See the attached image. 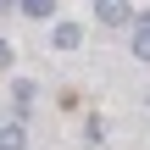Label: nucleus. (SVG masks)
Returning a JSON list of instances; mask_svg holds the SVG:
<instances>
[{"label":"nucleus","instance_id":"obj_3","mask_svg":"<svg viewBox=\"0 0 150 150\" xmlns=\"http://www.w3.org/2000/svg\"><path fill=\"white\" fill-rule=\"evenodd\" d=\"M22 145H28L22 122H6V128H0V150H22Z\"/></svg>","mask_w":150,"mask_h":150},{"label":"nucleus","instance_id":"obj_4","mask_svg":"<svg viewBox=\"0 0 150 150\" xmlns=\"http://www.w3.org/2000/svg\"><path fill=\"white\" fill-rule=\"evenodd\" d=\"M56 45H61V50H72V45H83V33H78L72 22H61V28H56Z\"/></svg>","mask_w":150,"mask_h":150},{"label":"nucleus","instance_id":"obj_1","mask_svg":"<svg viewBox=\"0 0 150 150\" xmlns=\"http://www.w3.org/2000/svg\"><path fill=\"white\" fill-rule=\"evenodd\" d=\"M128 45H134V56H139V61H150V11L128 22Z\"/></svg>","mask_w":150,"mask_h":150},{"label":"nucleus","instance_id":"obj_5","mask_svg":"<svg viewBox=\"0 0 150 150\" xmlns=\"http://www.w3.org/2000/svg\"><path fill=\"white\" fill-rule=\"evenodd\" d=\"M17 11H28V17H50L56 0H17Z\"/></svg>","mask_w":150,"mask_h":150},{"label":"nucleus","instance_id":"obj_7","mask_svg":"<svg viewBox=\"0 0 150 150\" xmlns=\"http://www.w3.org/2000/svg\"><path fill=\"white\" fill-rule=\"evenodd\" d=\"M11 6H17V0H0V11H11Z\"/></svg>","mask_w":150,"mask_h":150},{"label":"nucleus","instance_id":"obj_6","mask_svg":"<svg viewBox=\"0 0 150 150\" xmlns=\"http://www.w3.org/2000/svg\"><path fill=\"white\" fill-rule=\"evenodd\" d=\"M6 61H11V45H6V39H0V67H6Z\"/></svg>","mask_w":150,"mask_h":150},{"label":"nucleus","instance_id":"obj_2","mask_svg":"<svg viewBox=\"0 0 150 150\" xmlns=\"http://www.w3.org/2000/svg\"><path fill=\"white\" fill-rule=\"evenodd\" d=\"M95 17H100L106 28H122V22H134V17H128V0H95Z\"/></svg>","mask_w":150,"mask_h":150}]
</instances>
